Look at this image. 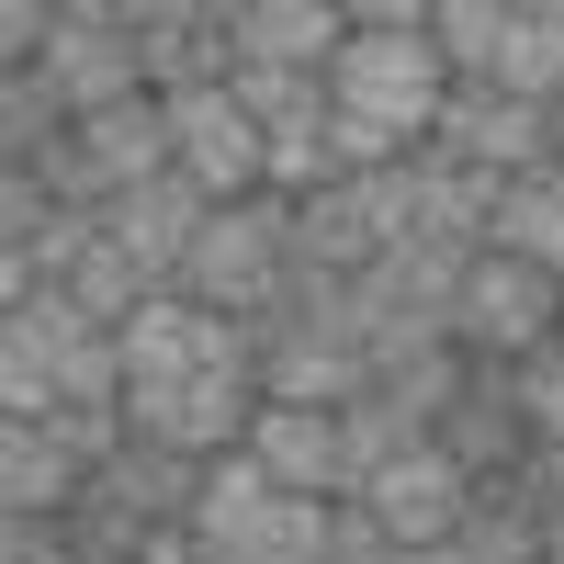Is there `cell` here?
<instances>
[{"mask_svg": "<svg viewBox=\"0 0 564 564\" xmlns=\"http://www.w3.org/2000/svg\"><path fill=\"white\" fill-rule=\"evenodd\" d=\"M452 68L430 45V0H350V45L327 68V148H339V181L395 170L441 135Z\"/></svg>", "mask_w": 564, "mask_h": 564, "instance_id": "6da1fadb", "label": "cell"}, {"mask_svg": "<svg viewBox=\"0 0 564 564\" xmlns=\"http://www.w3.org/2000/svg\"><path fill=\"white\" fill-rule=\"evenodd\" d=\"M282 282H294V204H215L193 260H181V294L238 327H260L282 305Z\"/></svg>", "mask_w": 564, "mask_h": 564, "instance_id": "7a4b0ae2", "label": "cell"}, {"mask_svg": "<svg viewBox=\"0 0 564 564\" xmlns=\"http://www.w3.org/2000/svg\"><path fill=\"white\" fill-rule=\"evenodd\" d=\"M564 327V271L542 260H508V249H475L463 271V305H452V350H486V361H520Z\"/></svg>", "mask_w": 564, "mask_h": 564, "instance_id": "3957f363", "label": "cell"}, {"mask_svg": "<svg viewBox=\"0 0 564 564\" xmlns=\"http://www.w3.org/2000/svg\"><path fill=\"white\" fill-rule=\"evenodd\" d=\"M249 417H260V372H249V361L193 372V384H135V395H124V430H135V441L193 452V463L238 452V441H249Z\"/></svg>", "mask_w": 564, "mask_h": 564, "instance_id": "277c9868", "label": "cell"}, {"mask_svg": "<svg viewBox=\"0 0 564 564\" xmlns=\"http://www.w3.org/2000/svg\"><path fill=\"white\" fill-rule=\"evenodd\" d=\"M113 339H124V395H135V384H193V372L249 361V327L215 316V305H193V294H148Z\"/></svg>", "mask_w": 564, "mask_h": 564, "instance_id": "5b68a950", "label": "cell"}, {"mask_svg": "<svg viewBox=\"0 0 564 564\" xmlns=\"http://www.w3.org/2000/svg\"><path fill=\"white\" fill-rule=\"evenodd\" d=\"M361 508L384 520L395 553H430V542H463V520H475V463H452L441 441L395 452L384 475H361Z\"/></svg>", "mask_w": 564, "mask_h": 564, "instance_id": "8992f818", "label": "cell"}, {"mask_svg": "<svg viewBox=\"0 0 564 564\" xmlns=\"http://www.w3.org/2000/svg\"><path fill=\"white\" fill-rule=\"evenodd\" d=\"M45 90H57L68 113H102L124 102V90H148V45H135L124 12H102V0H79V12H57V45H45Z\"/></svg>", "mask_w": 564, "mask_h": 564, "instance_id": "52a82bcc", "label": "cell"}, {"mask_svg": "<svg viewBox=\"0 0 564 564\" xmlns=\"http://www.w3.org/2000/svg\"><path fill=\"white\" fill-rule=\"evenodd\" d=\"M238 452L260 463L282 497H327V508H339V497H361L350 430H339L327 406H271V395H260V417H249V441H238Z\"/></svg>", "mask_w": 564, "mask_h": 564, "instance_id": "ba28073f", "label": "cell"}, {"mask_svg": "<svg viewBox=\"0 0 564 564\" xmlns=\"http://www.w3.org/2000/svg\"><path fill=\"white\" fill-rule=\"evenodd\" d=\"M170 135H181V181H193L204 204H260L271 135L226 102V90H181V102H170Z\"/></svg>", "mask_w": 564, "mask_h": 564, "instance_id": "9c48e42d", "label": "cell"}, {"mask_svg": "<svg viewBox=\"0 0 564 564\" xmlns=\"http://www.w3.org/2000/svg\"><path fill=\"white\" fill-rule=\"evenodd\" d=\"M204 215H215V204L193 193V181L159 170V181H135V193H113V204H102V238H113L135 271H148V294H181V260H193Z\"/></svg>", "mask_w": 564, "mask_h": 564, "instance_id": "30bf717a", "label": "cell"}, {"mask_svg": "<svg viewBox=\"0 0 564 564\" xmlns=\"http://www.w3.org/2000/svg\"><path fill=\"white\" fill-rule=\"evenodd\" d=\"M249 372H260L271 406H327V417L372 395V350H350V339H305V327H249Z\"/></svg>", "mask_w": 564, "mask_h": 564, "instance_id": "8fae6325", "label": "cell"}, {"mask_svg": "<svg viewBox=\"0 0 564 564\" xmlns=\"http://www.w3.org/2000/svg\"><path fill=\"white\" fill-rule=\"evenodd\" d=\"M79 339H90V316L68 294H23L12 327H0V406H12V417H57V384H68Z\"/></svg>", "mask_w": 564, "mask_h": 564, "instance_id": "7c38bea8", "label": "cell"}, {"mask_svg": "<svg viewBox=\"0 0 564 564\" xmlns=\"http://www.w3.org/2000/svg\"><path fill=\"white\" fill-rule=\"evenodd\" d=\"M463 271H475V249H452V238H406L361 271V294H372V339L384 327H430V339H452V305H463Z\"/></svg>", "mask_w": 564, "mask_h": 564, "instance_id": "4fadbf2b", "label": "cell"}, {"mask_svg": "<svg viewBox=\"0 0 564 564\" xmlns=\"http://www.w3.org/2000/svg\"><path fill=\"white\" fill-rule=\"evenodd\" d=\"M226 34H238V68H305L327 79L350 45V0H226Z\"/></svg>", "mask_w": 564, "mask_h": 564, "instance_id": "5bb4252c", "label": "cell"}, {"mask_svg": "<svg viewBox=\"0 0 564 564\" xmlns=\"http://www.w3.org/2000/svg\"><path fill=\"white\" fill-rule=\"evenodd\" d=\"M79 159H90V181H102V193H135V181L181 170V135H170V102H159V90H124V102L79 113Z\"/></svg>", "mask_w": 564, "mask_h": 564, "instance_id": "9a60e30c", "label": "cell"}, {"mask_svg": "<svg viewBox=\"0 0 564 564\" xmlns=\"http://www.w3.org/2000/svg\"><path fill=\"white\" fill-rule=\"evenodd\" d=\"M441 148L475 159V170H497V181H520V170L553 159V113L508 102V90H452V102H441Z\"/></svg>", "mask_w": 564, "mask_h": 564, "instance_id": "2e32d148", "label": "cell"}, {"mask_svg": "<svg viewBox=\"0 0 564 564\" xmlns=\"http://www.w3.org/2000/svg\"><path fill=\"white\" fill-rule=\"evenodd\" d=\"M90 497V463L68 452L57 417H12L0 430V508L12 520H68V508Z\"/></svg>", "mask_w": 564, "mask_h": 564, "instance_id": "e0dca14e", "label": "cell"}, {"mask_svg": "<svg viewBox=\"0 0 564 564\" xmlns=\"http://www.w3.org/2000/svg\"><path fill=\"white\" fill-rule=\"evenodd\" d=\"M384 260V226H372V204H361V181H327V193H305L294 204V271H372Z\"/></svg>", "mask_w": 564, "mask_h": 564, "instance_id": "ac0fdd59", "label": "cell"}, {"mask_svg": "<svg viewBox=\"0 0 564 564\" xmlns=\"http://www.w3.org/2000/svg\"><path fill=\"white\" fill-rule=\"evenodd\" d=\"M271 508H282V486L260 475V463H249V452H215V463H204V497H193V531L226 542V553H260Z\"/></svg>", "mask_w": 564, "mask_h": 564, "instance_id": "d6986e66", "label": "cell"}, {"mask_svg": "<svg viewBox=\"0 0 564 564\" xmlns=\"http://www.w3.org/2000/svg\"><path fill=\"white\" fill-rule=\"evenodd\" d=\"M486 90H508V102H531V113L564 102V0H520V12H508V57H497Z\"/></svg>", "mask_w": 564, "mask_h": 564, "instance_id": "ffe728a7", "label": "cell"}, {"mask_svg": "<svg viewBox=\"0 0 564 564\" xmlns=\"http://www.w3.org/2000/svg\"><path fill=\"white\" fill-rule=\"evenodd\" d=\"M486 249H508V260H542V271H564V159L520 170V181L497 193V226H486Z\"/></svg>", "mask_w": 564, "mask_h": 564, "instance_id": "44dd1931", "label": "cell"}, {"mask_svg": "<svg viewBox=\"0 0 564 564\" xmlns=\"http://www.w3.org/2000/svg\"><path fill=\"white\" fill-rule=\"evenodd\" d=\"M508 12H520V0H430V45H441L452 90H486V79H497V57H508Z\"/></svg>", "mask_w": 564, "mask_h": 564, "instance_id": "7402d4cb", "label": "cell"}, {"mask_svg": "<svg viewBox=\"0 0 564 564\" xmlns=\"http://www.w3.org/2000/svg\"><path fill=\"white\" fill-rule=\"evenodd\" d=\"M226 102H238L260 135H282V124H327V79H305V68H238Z\"/></svg>", "mask_w": 564, "mask_h": 564, "instance_id": "603a6c76", "label": "cell"}, {"mask_svg": "<svg viewBox=\"0 0 564 564\" xmlns=\"http://www.w3.org/2000/svg\"><path fill=\"white\" fill-rule=\"evenodd\" d=\"M57 294H68V305H79V316H90V327L113 339V327H124L135 305H148V271H135V260H124V249L102 238V249H90V260H79V271L57 282Z\"/></svg>", "mask_w": 564, "mask_h": 564, "instance_id": "cb8c5ba5", "label": "cell"}, {"mask_svg": "<svg viewBox=\"0 0 564 564\" xmlns=\"http://www.w3.org/2000/svg\"><path fill=\"white\" fill-rule=\"evenodd\" d=\"M508 406H520V430H531L542 452H564V327H553L542 350L508 361Z\"/></svg>", "mask_w": 564, "mask_h": 564, "instance_id": "d4e9b609", "label": "cell"}, {"mask_svg": "<svg viewBox=\"0 0 564 564\" xmlns=\"http://www.w3.org/2000/svg\"><path fill=\"white\" fill-rule=\"evenodd\" d=\"M463 553L475 564H531V520H463Z\"/></svg>", "mask_w": 564, "mask_h": 564, "instance_id": "484cf974", "label": "cell"}, {"mask_svg": "<svg viewBox=\"0 0 564 564\" xmlns=\"http://www.w3.org/2000/svg\"><path fill=\"white\" fill-rule=\"evenodd\" d=\"M0 564H68L57 520H12V531H0Z\"/></svg>", "mask_w": 564, "mask_h": 564, "instance_id": "4316f807", "label": "cell"}, {"mask_svg": "<svg viewBox=\"0 0 564 564\" xmlns=\"http://www.w3.org/2000/svg\"><path fill=\"white\" fill-rule=\"evenodd\" d=\"M395 564H475V553H463V542H430V553H395Z\"/></svg>", "mask_w": 564, "mask_h": 564, "instance_id": "83f0119b", "label": "cell"}, {"mask_svg": "<svg viewBox=\"0 0 564 564\" xmlns=\"http://www.w3.org/2000/svg\"><path fill=\"white\" fill-rule=\"evenodd\" d=\"M553 159H564V102H553Z\"/></svg>", "mask_w": 564, "mask_h": 564, "instance_id": "f1b7e54d", "label": "cell"}]
</instances>
